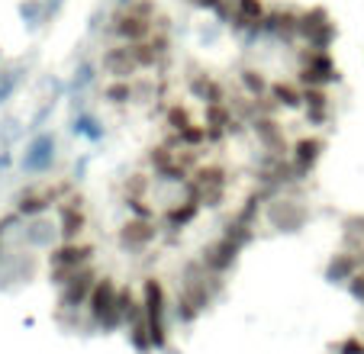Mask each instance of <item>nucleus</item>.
Instances as JSON below:
<instances>
[{
    "mask_svg": "<svg viewBox=\"0 0 364 354\" xmlns=\"http://www.w3.org/2000/svg\"><path fill=\"white\" fill-rule=\"evenodd\" d=\"M336 354H364V338L361 335H348L345 341L336 345Z\"/></svg>",
    "mask_w": 364,
    "mask_h": 354,
    "instance_id": "31",
    "label": "nucleus"
},
{
    "mask_svg": "<svg viewBox=\"0 0 364 354\" xmlns=\"http://www.w3.org/2000/svg\"><path fill=\"white\" fill-rule=\"evenodd\" d=\"M94 264V245L90 242H62V245L48 248V280L62 286L84 267Z\"/></svg>",
    "mask_w": 364,
    "mask_h": 354,
    "instance_id": "5",
    "label": "nucleus"
},
{
    "mask_svg": "<svg viewBox=\"0 0 364 354\" xmlns=\"http://www.w3.org/2000/svg\"><path fill=\"white\" fill-rule=\"evenodd\" d=\"M126 335H129V345L136 348L139 354H151V351H155V341H151V332H149V326H145V319L126 328Z\"/></svg>",
    "mask_w": 364,
    "mask_h": 354,
    "instance_id": "27",
    "label": "nucleus"
},
{
    "mask_svg": "<svg viewBox=\"0 0 364 354\" xmlns=\"http://www.w3.org/2000/svg\"><path fill=\"white\" fill-rule=\"evenodd\" d=\"M107 100H110V103H126V100H132V84H129V81L110 84V87H107Z\"/></svg>",
    "mask_w": 364,
    "mask_h": 354,
    "instance_id": "30",
    "label": "nucleus"
},
{
    "mask_svg": "<svg viewBox=\"0 0 364 354\" xmlns=\"http://www.w3.org/2000/svg\"><path fill=\"white\" fill-rule=\"evenodd\" d=\"M193 4H197V7H210V10H226V0H193Z\"/></svg>",
    "mask_w": 364,
    "mask_h": 354,
    "instance_id": "33",
    "label": "nucleus"
},
{
    "mask_svg": "<svg viewBox=\"0 0 364 354\" xmlns=\"http://www.w3.org/2000/svg\"><path fill=\"white\" fill-rule=\"evenodd\" d=\"M264 26L271 33H277L281 39H294V36H300V14H294V10H274V14H268Z\"/></svg>",
    "mask_w": 364,
    "mask_h": 354,
    "instance_id": "21",
    "label": "nucleus"
},
{
    "mask_svg": "<svg viewBox=\"0 0 364 354\" xmlns=\"http://www.w3.org/2000/svg\"><path fill=\"white\" fill-rule=\"evenodd\" d=\"M252 129L255 136H258V142H262V149L268 151V158H284L287 155V139H284V126L277 123L271 113H258L252 119Z\"/></svg>",
    "mask_w": 364,
    "mask_h": 354,
    "instance_id": "12",
    "label": "nucleus"
},
{
    "mask_svg": "<svg viewBox=\"0 0 364 354\" xmlns=\"http://www.w3.org/2000/svg\"><path fill=\"white\" fill-rule=\"evenodd\" d=\"M100 68L107 71L110 77H117V81H129L132 75L139 71V62H136V52H132V45H113L103 52L100 58Z\"/></svg>",
    "mask_w": 364,
    "mask_h": 354,
    "instance_id": "16",
    "label": "nucleus"
},
{
    "mask_svg": "<svg viewBox=\"0 0 364 354\" xmlns=\"http://www.w3.org/2000/svg\"><path fill=\"white\" fill-rule=\"evenodd\" d=\"M155 239H159V222H155V216H129L117 229L119 248L129 252V254L149 252V248L155 245Z\"/></svg>",
    "mask_w": 364,
    "mask_h": 354,
    "instance_id": "6",
    "label": "nucleus"
},
{
    "mask_svg": "<svg viewBox=\"0 0 364 354\" xmlns=\"http://www.w3.org/2000/svg\"><path fill=\"white\" fill-rule=\"evenodd\" d=\"M323 151H326V142L319 136H303V139L294 142V149H290V164H294V171H296L300 181L319 164Z\"/></svg>",
    "mask_w": 364,
    "mask_h": 354,
    "instance_id": "15",
    "label": "nucleus"
},
{
    "mask_svg": "<svg viewBox=\"0 0 364 354\" xmlns=\"http://www.w3.org/2000/svg\"><path fill=\"white\" fill-rule=\"evenodd\" d=\"M239 254H242V248L235 245L229 235H220V239L210 242V245L200 252V261H203V267H206L210 274H220V277H226V274L235 267Z\"/></svg>",
    "mask_w": 364,
    "mask_h": 354,
    "instance_id": "11",
    "label": "nucleus"
},
{
    "mask_svg": "<svg viewBox=\"0 0 364 354\" xmlns=\"http://www.w3.org/2000/svg\"><path fill=\"white\" fill-rule=\"evenodd\" d=\"M200 210H203V206H200L197 200H191V197L178 200V203H168V210H165V229L168 232H184L187 225H191L193 219L200 216Z\"/></svg>",
    "mask_w": 364,
    "mask_h": 354,
    "instance_id": "18",
    "label": "nucleus"
},
{
    "mask_svg": "<svg viewBox=\"0 0 364 354\" xmlns=\"http://www.w3.org/2000/svg\"><path fill=\"white\" fill-rule=\"evenodd\" d=\"M361 267H364V252H361Z\"/></svg>",
    "mask_w": 364,
    "mask_h": 354,
    "instance_id": "34",
    "label": "nucleus"
},
{
    "mask_svg": "<svg viewBox=\"0 0 364 354\" xmlns=\"http://www.w3.org/2000/svg\"><path fill=\"white\" fill-rule=\"evenodd\" d=\"M268 94H271L268 100L274 103V107H284V109L303 107V87H296V84H290V81H274Z\"/></svg>",
    "mask_w": 364,
    "mask_h": 354,
    "instance_id": "22",
    "label": "nucleus"
},
{
    "mask_svg": "<svg viewBox=\"0 0 364 354\" xmlns=\"http://www.w3.org/2000/svg\"><path fill=\"white\" fill-rule=\"evenodd\" d=\"M100 280V274H97V267H84L81 274H75L71 280H65L62 284V296H58V306H62V313H81V309H87V300L90 293H94V284Z\"/></svg>",
    "mask_w": 364,
    "mask_h": 354,
    "instance_id": "8",
    "label": "nucleus"
},
{
    "mask_svg": "<svg viewBox=\"0 0 364 354\" xmlns=\"http://www.w3.org/2000/svg\"><path fill=\"white\" fill-rule=\"evenodd\" d=\"M303 107H306L309 123H323L329 116V97L326 87H303Z\"/></svg>",
    "mask_w": 364,
    "mask_h": 354,
    "instance_id": "23",
    "label": "nucleus"
},
{
    "mask_svg": "<svg viewBox=\"0 0 364 354\" xmlns=\"http://www.w3.org/2000/svg\"><path fill=\"white\" fill-rule=\"evenodd\" d=\"M191 90L206 103V107H210V103H226V94H223V87L210 75H193L191 77Z\"/></svg>",
    "mask_w": 364,
    "mask_h": 354,
    "instance_id": "25",
    "label": "nucleus"
},
{
    "mask_svg": "<svg viewBox=\"0 0 364 354\" xmlns=\"http://www.w3.org/2000/svg\"><path fill=\"white\" fill-rule=\"evenodd\" d=\"M223 290V277L210 274L203 267V261H187L181 267V286H178V300H174V316L181 319V326L197 322L206 309L213 306V300Z\"/></svg>",
    "mask_w": 364,
    "mask_h": 354,
    "instance_id": "1",
    "label": "nucleus"
},
{
    "mask_svg": "<svg viewBox=\"0 0 364 354\" xmlns=\"http://www.w3.org/2000/svg\"><path fill=\"white\" fill-rule=\"evenodd\" d=\"M119 309H123V326H136V322L145 319V309H142V296H139L132 286H123L119 290Z\"/></svg>",
    "mask_w": 364,
    "mask_h": 354,
    "instance_id": "24",
    "label": "nucleus"
},
{
    "mask_svg": "<svg viewBox=\"0 0 364 354\" xmlns=\"http://www.w3.org/2000/svg\"><path fill=\"white\" fill-rule=\"evenodd\" d=\"M149 193H151V177L145 171L126 177L123 184V200L132 210V216H155V206H149Z\"/></svg>",
    "mask_w": 364,
    "mask_h": 354,
    "instance_id": "14",
    "label": "nucleus"
},
{
    "mask_svg": "<svg viewBox=\"0 0 364 354\" xmlns=\"http://www.w3.org/2000/svg\"><path fill=\"white\" fill-rule=\"evenodd\" d=\"M165 123H168V129L171 132H184L191 123H197L193 119V113L187 107H181V103H174V107H168V113H165Z\"/></svg>",
    "mask_w": 364,
    "mask_h": 354,
    "instance_id": "29",
    "label": "nucleus"
},
{
    "mask_svg": "<svg viewBox=\"0 0 364 354\" xmlns=\"http://www.w3.org/2000/svg\"><path fill=\"white\" fill-rule=\"evenodd\" d=\"M358 271H361V254L358 252H342V254H336V258L329 261L326 277H329L332 284H348Z\"/></svg>",
    "mask_w": 364,
    "mask_h": 354,
    "instance_id": "19",
    "label": "nucleus"
},
{
    "mask_svg": "<svg viewBox=\"0 0 364 354\" xmlns=\"http://www.w3.org/2000/svg\"><path fill=\"white\" fill-rule=\"evenodd\" d=\"M142 309H145V326L151 332V341H155V351H168L171 348V326H168V290L161 284V277L149 274L142 280Z\"/></svg>",
    "mask_w": 364,
    "mask_h": 354,
    "instance_id": "2",
    "label": "nucleus"
},
{
    "mask_svg": "<svg viewBox=\"0 0 364 354\" xmlns=\"http://www.w3.org/2000/svg\"><path fill=\"white\" fill-rule=\"evenodd\" d=\"M264 216H268V222L274 225L277 232H300L303 225H306V206L300 203V200L294 197H274L268 203V210H264Z\"/></svg>",
    "mask_w": 364,
    "mask_h": 354,
    "instance_id": "9",
    "label": "nucleus"
},
{
    "mask_svg": "<svg viewBox=\"0 0 364 354\" xmlns=\"http://www.w3.org/2000/svg\"><path fill=\"white\" fill-rule=\"evenodd\" d=\"M119 290L123 286L117 284V277L103 274L94 284V293L87 300V319L94 322L100 332H117L123 326V309H119Z\"/></svg>",
    "mask_w": 364,
    "mask_h": 354,
    "instance_id": "4",
    "label": "nucleus"
},
{
    "mask_svg": "<svg viewBox=\"0 0 364 354\" xmlns=\"http://www.w3.org/2000/svg\"><path fill=\"white\" fill-rule=\"evenodd\" d=\"M348 290H351V296H355L358 303H364V267L348 280Z\"/></svg>",
    "mask_w": 364,
    "mask_h": 354,
    "instance_id": "32",
    "label": "nucleus"
},
{
    "mask_svg": "<svg viewBox=\"0 0 364 354\" xmlns=\"http://www.w3.org/2000/svg\"><path fill=\"white\" fill-rule=\"evenodd\" d=\"M342 239L348 245V252H364V216H348L342 225Z\"/></svg>",
    "mask_w": 364,
    "mask_h": 354,
    "instance_id": "26",
    "label": "nucleus"
},
{
    "mask_svg": "<svg viewBox=\"0 0 364 354\" xmlns=\"http://www.w3.org/2000/svg\"><path fill=\"white\" fill-rule=\"evenodd\" d=\"M184 193L206 210H220L229 193V174L223 164H200L184 181Z\"/></svg>",
    "mask_w": 364,
    "mask_h": 354,
    "instance_id": "3",
    "label": "nucleus"
},
{
    "mask_svg": "<svg viewBox=\"0 0 364 354\" xmlns=\"http://www.w3.org/2000/svg\"><path fill=\"white\" fill-rule=\"evenodd\" d=\"M239 81L248 87V94H252V100H264V94H268V90H271V84L264 81V75H262V71H252V68H245V71H242V75H239Z\"/></svg>",
    "mask_w": 364,
    "mask_h": 354,
    "instance_id": "28",
    "label": "nucleus"
},
{
    "mask_svg": "<svg viewBox=\"0 0 364 354\" xmlns=\"http://www.w3.org/2000/svg\"><path fill=\"white\" fill-rule=\"evenodd\" d=\"M332 23L323 10H309V14H300V36L309 39V48H326L332 42Z\"/></svg>",
    "mask_w": 364,
    "mask_h": 354,
    "instance_id": "17",
    "label": "nucleus"
},
{
    "mask_svg": "<svg viewBox=\"0 0 364 354\" xmlns=\"http://www.w3.org/2000/svg\"><path fill=\"white\" fill-rule=\"evenodd\" d=\"M84 232H87L84 197H65L58 203V235H62V242H81Z\"/></svg>",
    "mask_w": 364,
    "mask_h": 354,
    "instance_id": "10",
    "label": "nucleus"
},
{
    "mask_svg": "<svg viewBox=\"0 0 364 354\" xmlns=\"http://www.w3.org/2000/svg\"><path fill=\"white\" fill-rule=\"evenodd\" d=\"M296 75H300L303 87H326V84L338 81V68L326 48H306L300 58V71H296Z\"/></svg>",
    "mask_w": 364,
    "mask_h": 354,
    "instance_id": "7",
    "label": "nucleus"
},
{
    "mask_svg": "<svg viewBox=\"0 0 364 354\" xmlns=\"http://www.w3.org/2000/svg\"><path fill=\"white\" fill-rule=\"evenodd\" d=\"M151 23H155V20L136 14L132 7H123L117 16H113V33H117L126 45H139V42H145L151 36V29H155Z\"/></svg>",
    "mask_w": 364,
    "mask_h": 354,
    "instance_id": "13",
    "label": "nucleus"
},
{
    "mask_svg": "<svg viewBox=\"0 0 364 354\" xmlns=\"http://www.w3.org/2000/svg\"><path fill=\"white\" fill-rule=\"evenodd\" d=\"M232 16L242 26L262 29L268 23V7H264L262 0H232Z\"/></svg>",
    "mask_w": 364,
    "mask_h": 354,
    "instance_id": "20",
    "label": "nucleus"
}]
</instances>
